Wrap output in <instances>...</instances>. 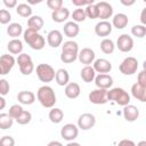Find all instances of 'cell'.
<instances>
[{
    "label": "cell",
    "instance_id": "d6986e66",
    "mask_svg": "<svg viewBox=\"0 0 146 146\" xmlns=\"http://www.w3.org/2000/svg\"><path fill=\"white\" fill-rule=\"evenodd\" d=\"M123 117L128 122H133L139 117V110L131 104L123 106Z\"/></svg>",
    "mask_w": 146,
    "mask_h": 146
},
{
    "label": "cell",
    "instance_id": "8992f818",
    "mask_svg": "<svg viewBox=\"0 0 146 146\" xmlns=\"http://www.w3.org/2000/svg\"><path fill=\"white\" fill-rule=\"evenodd\" d=\"M18 66H19V71L23 75H30L33 70H34V65L32 62V58L30 55L27 54H19L17 59H16Z\"/></svg>",
    "mask_w": 146,
    "mask_h": 146
},
{
    "label": "cell",
    "instance_id": "b9f144b4",
    "mask_svg": "<svg viewBox=\"0 0 146 146\" xmlns=\"http://www.w3.org/2000/svg\"><path fill=\"white\" fill-rule=\"evenodd\" d=\"M47 6L54 10H57L63 7V0H47Z\"/></svg>",
    "mask_w": 146,
    "mask_h": 146
},
{
    "label": "cell",
    "instance_id": "f35d334b",
    "mask_svg": "<svg viewBox=\"0 0 146 146\" xmlns=\"http://www.w3.org/2000/svg\"><path fill=\"white\" fill-rule=\"evenodd\" d=\"M23 111H24V110H23V107H22L21 105L15 104V105H11V106H10L8 114L10 115V117H11V119H15V120H16V119L22 114V112H23Z\"/></svg>",
    "mask_w": 146,
    "mask_h": 146
},
{
    "label": "cell",
    "instance_id": "816d5d0a",
    "mask_svg": "<svg viewBox=\"0 0 146 146\" xmlns=\"http://www.w3.org/2000/svg\"><path fill=\"white\" fill-rule=\"evenodd\" d=\"M121 3L124 5V6H131V5L135 3V0H131V1H129V2H127V1H124V0H121Z\"/></svg>",
    "mask_w": 146,
    "mask_h": 146
},
{
    "label": "cell",
    "instance_id": "6da1fadb",
    "mask_svg": "<svg viewBox=\"0 0 146 146\" xmlns=\"http://www.w3.org/2000/svg\"><path fill=\"white\" fill-rule=\"evenodd\" d=\"M36 98L39 103L46 108H52L56 104V95L51 87L42 86L36 91Z\"/></svg>",
    "mask_w": 146,
    "mask_h": 146
},
{
    "label": "cell",
    "instance_id": "681fc988",
    "mask_svg": "<svg viewBox=\"0 0 146 146\" xmlns=\"http://www.w3.org/2000/svg\"><path fill=\"white\" fill-rule=\"evenodd\" d=\"M47 146H64L60 141H57V140H52V141H50V143H48V145Z\"/></svg>",
    "mask_w": 146,
    "mask_h": 146
},
{
    "label": "cell",
    "instance_id": "484cf974",
    "mask_svg": "<svg viewBox=\"0 0 146 146\" xmlns=\"http://www.w3.org/2000/svg\"><path fill=\"white\" fill-rule=\"evenodd\" d=\"M43 24H44V22H43V19H42L41 16L34 15V16H31V17L27 19V26H29L27 29L33 30V31H35V32L40 31V30L43 27Z\"/></svg>",
    "mask_w": 146,
    "mask_h": 146
},
{
    "label": "cell",
    "instance_id": "9a60e30c",
    "mask_svg": "<svg viewBox=\"0 0 146 146\" xmlns=\"http://www.w3.org/2000/svg\"><path fill=\"white\" fill-rule=\"evenodd\" d=\"M95 56H96V55H95V51H94L91 48H83V49L80 50L79 54H78L79 60H80L82 64H84L86 66H88V65H90V64L94 63Z\"/></svg>",
    "mask_w": 146,
    "mask_h": 146
},
{
    "label": "cell",
    "instance_id": "74e56055",
    "mask_svg": "<svg viewBox=\"0 0 146 146\" xmlns=\"http://www.w3.org/2000/svg\"><path fill=\"white\" fill-rule=\"evenodd\" d=\"M31 120H32V114H31L29 111H23V112H22V114L16 119V122H17L18 124L24 125V124L30 123V122H31Z\"/></svg>",
    "mask_w": 146,
    "mask_h": 146
},
{
    "label": "cell",
    "instance_id": "e0dca14e",
    "mask_svg": "<svg viewBox=\"0 0 146 146\" xmlns=\"http://www.w3.org/2000/svg\"><path fill=\"white\" fill-rule=\"evenodd\" d=\"M47 42L51 48H57L63 42V34L58 30H51L47 35Z\"/></svg>",
    "mask_w": 146,
    "mask_h": 146
},
{
    "label": "cell",
    "instance_id": "44dd1931",
    "mask_svg": "<svg viewBox=\"0 0 146 146\" xmlns=\"http://www.w3.org/2000/svg\"><path fill=\"white\" fill-rule=\"evenodd\" d=\"M70 16V10L65 7H62L51 13V19L56 23H64Z\"/></svg>",
    "mask_w": 146,
    "mask_h": 146
},
{
    "label": "cell",
    "instance_id": "e575fe53",
    "mask_svg": "<svg viewBox=\"0 0 146 146\" xmlns=\"http://www.w3.org/2000/svg\"><path fill=\"white\" fill-rule=\"evenodd\" d=\"M84 13H86V17H88L90 19L98 18V10H97L96 3H91V5L87 6L86 9H84Z\"/></svg>",
    "mask_w": 146,
    "mask_h": 146
},
{
    "label": "cell",
    "instance_id": "277c9868",
    "mask_svg": "<svg viewBox=\"0 0 146 146\" xmlns=\"http://www.w3.org/2000/svg\"><path fill=\"white\" fill-rule=\"evenodd\" d=\"M107 99L113 100L121 106H125L130 103V95L123 88H112L107 90Z\"/></svg>",
    "mask_w": 146,
    "mask_h": 146
},
{
    "label": "cell",
    "instance_id": "d590c367",
    "mask_svg": "<svg viewBox=\"0 0 146 146\" xmlns=\"http://www.w3.org/2000/svg\"><path fill=\"white\" fill-rule=\"evenodd\" d=\"M72 18H73V22L74 23H80V22H83L87 17H86V13H84V9L83 8H76L75 10H73L72 13Z\"/></svg>",
    "mask_w": 146,
    "mask_h": 146
},
{
    "label": "cell",
    "instance_id": "11a10c76",
    "mask_svg": "<svg viewBox=\"0 0 146 146\" xmlns=\"http://www.w3.org/2000/svg\"><path fill=\"white\" fill-rule=\"evenodd\" d=\"M41 1H42V0H38V1H31V0H30L29 3H40Z\"/></svg>",
    "mask_w": 146,
    "mask_h": 146
},
{
    "label": "cell",
    "instance_id": "3957f363",
    "mask_svg": "<svg viewBox=\"0 0 146 146\" xmlns=\"http://www.w3.org/2000/svg\"><path fill=\"white\" fill-rule=\"evenodd\" d=\"M23 38H24V41L34 50H41L43 49L44 44H46V40L39 33V32H35L33 30H30V29H26L24 32H23Z\"/></svg>",
    "mask_w": 146,
    "mask_h": 146
},
{
    "label": "cell",
    "instance_id": "4fadbf2b",
    "mask_svg": "<svg viewBox=\"0 0 146 146\" xmlns=\"http://www.w3.org/2000/svg\"><path fill=\"white\" fill-rule=\"evenodd\" d=\"M97 10H98V18L102 21H106L107 18L112 17L113 15V7L106 2V1H99L96 3Z\"/></svg>",
    "mask_w": 146,
    "mask_h": 146
},
{
    "label": "cell",
    "instance_id": "ac0fdd59",
    "mask_svg": "<svg viewBox=\"0 0 146 146\" xmlns=\"http://www.w3.org/2000/svg\"><path fill=\"white\" fill-rule=\"evenodd\" d=\"M112 24L107 21H100L95 26V33L98 36H107L112 33Z\"/></svg>",
    "mask_w": 146,
    "mask_h": 146
},
{
    "label": "cell",
    "instance_id": "7bdbcfd3",
    "mask_svg": "<svg viewBox=\"0 0 146 146\" xmlns=\"http://www.w3.org/2000/svg\"><path fill=\"white\" fill-rule=\"evenodd\" d=\"M0 146H15V139L11 136H3L0 138Z\"/></svg>",
    "mask_w": 146,
    "mask_h": 146
},
{
    "label": "cell",
    "instance_id": "4dcf8cb0",
    "mask_svg": "<svg viewBox=\"0 0 146 146\" xmlns=\"http://www.w3.org/2000/svg\"><path fill=\"white\" fill-rule=\"evenodd\" d=\"M16 13L21 17H24V18L27 17V18H30L32 16V8L27 3H18L16 6Z\"/></svg>",
    "mask_w": 146,
    "mask_h": 146
},
{
    "label": "cell",
    "instance_id": "1f68e13d",
    "mask_svg": "<svg viewBox=\"0 0 146 146\" xmlns=\"http://www.w3.org/2000/svg\"><path fill=\"white\" fill-rule=\"evenodd\" d=\"M49 116V120L52 122V123H59L63 121L64 119V112L60 110V108H56V107H52L48 114Z\"/></svg>",
    "mask_w": 146,
    "mask_h": 146
},
{
    "label": "cell",
    "instance_id": "c3c4849f",
    "mask_svg": "<svg viewBox=\"0 0 146 146\" xmlns=\"http://www.w3.org/2000/svg\"><path fill=\"white\" fill-rule=\"evenodd\" d=\"M145 13H146V8H144V9H143V11H141V15H140V21H141V23H143V25H145V24H146V18H145Z\"/></svg>",
    "mask_w": 146,
    "mask_h": 146
},
{
    "label": "cell",
    "instance_id": "836d02e7",
    "mask_svg": "<svg viewBox=\"0 0 146 146\" xmlns=\"http://www.w3.org/2000/svg\"><path fill=\"white\" fill-rule=\"evenodd\" d=\"M14 119L10 117L8 113H0V129L7 130L13 127Z\"/></svg>",
    "mask_w": 146,
    "mask_h": 146
},
{
    "label": "cell",
    "instance_id": "ee69618b",
    "mask_svg": "<svg viewBox=\"0 0 146 146\" xmlns=\"http://www.w3.org/2000/svg\"><path fill=\"white\" fill-rule=\"evenodd\" d=\"M137 83L140 84L141 87H145V88H146V72H145V70H143V71H140V72L138 73Z\"/></svg>",
    "mask_w": 146,
    "mask_h": 146
},
{
    "label": "cell",
    "instance_id": "2e32d148",
    "mask_svg": "<svg viewBox=\"0 0 146 146\" xmlns=\"http://www.w3.org/2000/svg\"><path fill=\"white\" fill-rule=\"evenodd\" d=\"M95 84L98 89L107 90L113 84V78L110 74H98L95 76Z\"/></svg>",
    "mask_w": 146,
    "mask_h": 146
},
{
    "label": "cell",
    "instance_id": "9c48e42d",
    "mask_svg": "<svg viewBox=\"0 0 146 146\" xmlns=\"http://www.w3.org/2000/svg\"><path fill=\"white\" fill-rule=\"evenodd\" d=\"M89 102L92 103V104H96V105H103V104H106L108 102L107 99V90L105 89H95L92 90L89 96Z\"/></svg>",
    "mask_w": 146,
    "mask_h": 146
},
{
    "label": "cell",
    "instance_id": "8d00e7d4",
    "mask_svg": "<svg viewBox=\"0 0 146 146\" xmlns=\"http://www.w3.org/2000/svg\"><path fill=\"white\" fill-rule=\"evenodd\" d=\"M131 34L133 36L139 38V39L144 38L146 35V27H145V25H143V24H140V25H133L131 27Z\"/></svg>",
    "mask_w": 146,
    "mask_h": 146
},
{
    "label": "cell",
    "instance_id": "9f6ffc18",
    "mask_svg": "<svg viewBox=\"0 0 146 146\" xmlns=\"http://www.w3.org/2000/svg\"><path fill=\"white\" fill-rule=\"evenodd\" d=\"M1 74H2V73H1V70H0V75H1Z\"/></svg>",
    "mask_w": 146,
    "mask_h": 146
},
{
    "label": "cell",
    "instance_id": "5b68a950",
    "mask_svg": "<svg viewBox=\"0 0 146 146\" xmlns=\"http://www.w3.org/2000/svg\"><path fill=\"white\" fill-rule=\"evenodd\" d=\"M36 75L41 82H51L55 79V70L49 64H39L35 68Z\"/></svg>",
    "mask_w": 146,
    "mask_h": 146
},
{
    "label": "cell",
    "instance_id": "ffe728a7",
    "mask_svg": "<svg viewBox=\"0 0 146 146\" xmlns=\"http://www.w3.org/2000/svg\"><path fill=\"white\" fill-rule=\"evenodd\" d=\"M65 96L70 99H75L80 96V92H81V89H80V86L76 83V82H70L65 86Z\"/></svg>",
    "mask_w": 146,
    "mask_h": 146
},
{
    "label": "cell",
    "instance_id": "f5cc1de1",
    "mask_svg": "<svg viewBox=\"0 0 146 146\" xmlns=\"http://www.w3.org/2000/svg\"><path fill=\"white\" fill-rule=\"evenodd\" d=\"M66 146H81L79 143H75V141H68V144Z\"/></svg>",
    "mask_w": 146,
    "mask_h": 146
},
{
    "label": "cell",
    "instance_id": "5bb4252c",
    "mask_svg": "<svg viewBox=\"0 0 146 146\" xmlns=\"http://www.w3.org/2000/svg\"><path fill=\"white\" fill-rule=\"evenodd\" d=\"M92 68L95 70V72H98L99 74H107L112 70V63L105 58H98L94 60Z\"/></svg>",
    "mask_w": 146,
    "mask_h": 146
},
{
    "label": "cell",
    "instance_id": "7a4b0ae2",
    "mask_svg": "<svg viewBox=\"0 0 146 146\" xmlns=\"http://www.w3.org/2000/svg\"><path fill=\"white\" fill-rule=\"evenodd\" d=\"M79 54V46L75 41L68 40L65 41L62 46V54H60V60L65 64H71L78 58Z\"/></svg>",
    "mask_w": 146,
    "mask_h": 146
},
{
    "label": "cell",
    "instance_id": "ba28073f",
    "mask_svg": "<svg viewBox=\"0 0 146 146\" xmlns=\"http://www.w3.org/2000/svg\"><path fill=\"white\" fill-rule=\"evenodd\" d=\"M79 135V128L73 123L64 124L60 129V137L67 141H73Z\"/></svg>",
    "mask_w": 146,
    "mask_h": 146
},
{
    "label": "cell",
    "instance_id": "83f0119b",
    "mask_svg": "<svg viewBox=\"0 0 146 146\" xmlns=\"http://www.w3.org/2000/svg\"><path fill=\"white\" fill-rule=\"evenodd\" d=\"M55 80L58 86H66L70 81V74L65 68H59L55 73Z\"/></svg>",
    "mask_w": 146,
    "mask_h": 146
},
{
    "label": "cell",
    "instance_id": "d6a6232c",
    "mask_svg": "<svg viewBox=\"0 0 146 146\" xmlns=\"http://www.w3.org/2000/svg\"><path fill=\"white\" fill-rule=\"evenodd\" d=\"M114 49H115V44H114L113 40L107 39V38H105V39L102 40V42H100V50L104 54L110 55V54H112L114 51Z\"/></svg>",
    "mask_w": 146,
    "mask_h": 146
},
{
    "label": "cell",
    "instance_id": "8fae6325",
    "mask_svg": "<svg viewBox=\"0 0 146 146\" xmlns=\"http://www.w3.org/2000/svg\"><path fill=\"white\" fill-rule=\"evenodd\" d=\"M96 124V117L91 113H83L78 119V128L81 130H89Z\"/></svg>",
    "mask_w": 146,
    "mask_h": 146
},
{
    "label": "cell",
    "instance_id": "f6af8a7d",
    "mask_svg": "<svg viewBox=\"0 0 146 146\" xmlns=\"http://www.w3.org/2000/svg\"><path fill=\"white\" fill-rule=\"evenodd\" d=\"M72 3L74 6H76L78 8H82L83 6H89L91 3H94V0H72Z\"/></svg>",
    "mask_w": 146,
    "mask_h": 146
},
{
    "label": "cell",
    "instance_id": "603a6c76",
    "mask_svg": "<svg viewBox=\"0 0 146 146\" xmlns=\"http://www.w3.org/2000/svg\"><path fill=\"white\" fill-rule=\"evenodd\" d=\"M79 32H80V27H79V25H78L76 23H74L73 21H72V22H66V23L64 24V34H65L67 38H70V39L75 38V36L79 34Z\"/></svg>",
    "mask_w": 146,
    "mask_h": 146
},
{
    "label": "cell",
    "instance_id": "7c38bea8",
    "mask_svg": "<svg viewBox=\"0 0 146 146\" xmlns=\"http://www.w3.org/2000/svg\"><path fill=\"white\" fill-rule=\"evenodd\" d=\"M15 63H16V59L13 57V55L5 54V55L0 56V70H1L2 75L8 74L11 71V68L14 67Z\"/></svg>",
    "mask_w": 146,
    "mask_h": 146
},
{
    "label": "cell",
    "instance_id": "4316f807",
    "mask_svg": "<svg viewBox=\"0 0 146 146\" xmlns=\"http://www.w3.org/2000/svg\"><path fill=\"white\" fill-rule=\"evenodd\" d=\"M80 76H81V79H82L84 82L90 83V82H92V81L95 80L96 72H95V70L92 68V66L88 65V66H84V67L81 70Z\"/></svg>",
    "mask_w": 146,
    "mask_h": 146
},
{
    "label": "cell",
    "instance_id": "7dc6e473",
    "mask_svg": "<svg viewBox=\"0 0 146 146\" xmlns=\"http://www.w3.org/2000/svg\"><path fill=\"white\" fill-rule=\"evenodd\" d=\"M117 146H136V144L132 140H130V139H122L117 144Z\"/></svg>",
    "mask_w": 146,
    "mask_h": 146
},
{
    "label": "cell",
    "instance_id": "ab89813d",
    "mask_svg": "<svg viewBox=\"0 0 146 146\" xmlns=\"http://www.w3.org/2000/svg\"><path fill=\"white\" fill-rule=\"evenodd\" d=\"M11 19V15L7 9H0V24H8Z\"/></svg>",
    "mask_w": 146,
    "mask_h": 146
},
{
    "label": "cell",
    "instance_id": "db71d44e",
    "mask_svg": "<svg viewBox=\"0 0 146 146\" xmlns=\"http://www.w3.org/2000/svg\"><path fill=\"white\" fill-rule=\"evenodd\" d=\"M136 146H146V141H145V140H141V141H139Z\"/></svg>",
    "mask_w": 146,
    "mask_h": 146
},
{
    "label": "cell",
    "instance_id": "52a82bcc",
    "mask_svg": "<svg viewBox=\"0 0 146 146\" xmlns=\"http://www.w3.org/2000/svg\"><path fill=\"white\" fill-rule=\"evenodd\" d=\"M119 70L123 75H132V74H135L137 72V70H138V60H137V58H135L132 56L125 57L122 60V63L119 65Z\"/></svg>",
    "mask_w": 146,
    "mask_h": 146
},
{
    "label": "cell",
    "instance_id": "f546056e",
    "mask_svg": "<svg viewBox=\"0 0 146 146\" xmlns=\"http://www.w3.org/2000/svg\"><path fill=\"white\" fill-rule=\"evenodd\" d=\"M23 33V27L19 23H10L7 27V34L14 39H17Z\"/></svg>",
    "mask_w": 146,
    "mask_h": 146
},
{
    "label": "cell",
    "instance_id": "30bf717a",
    "mask_svg": "<svg viewBox=\"0 0 146 146\" xmlns=\"http://www.w3.org/2000/svg\"><path fill=\"white\" fill-rule=\"evenodd\" d=\"M116 47L122 52H129L133 48V39L129 34H121L116 40Z\"/></svg>",
    "mask_w": 146,
    "mask_h": 146
},
{
    "label": "cell",
    "instance_id": "f907efd6",
    "mask_svg": "<svg viewBox=\"0 0 146 146\" xmlns=\"http://www.w3.org/2000/svg\"><path fill=\"white\" fill-rule=\"evenodd\" d=\"M5 107H6V99L2 96H0V111L3 110Z\"/></svg>",
    "mask_w": 146,
    "mask_h": 146
},
{
    "label": "cell",
    "instance_id": "bcb514c9",
    "mask_svg": "<svg viewBox=\"0 0 146 146\" xmlns=\"http://www.w3.org/2000/svg\"><path fill=\"white\" fill-rule=\"evenodd\" d=\"M2 2L7 8H15L17 6V1L16 0H3Z\"/></svg>",
    "mask_w": 146,
    "mask_h": 146
},
{
    "label": "cell",
    "instance_id": "60d3db41",
    "mask_svg": "<svg viewBox=\"0 0 146 146\" xmlns=\"http://www.w3.org/2000/svg\"><path fill=\"white\" fill-rule=\"evenodd\" d=\"M9 89H10L9 82L6 79H0V96L3 97L6 95H8Z\"/></svg>",
    "mask_w": 146,
    "mask_h": 146
},
{
    "label": "cell",
    "instance_id": "f1b7e54d",
    "mask_svg": "<svg viewBox=\"0 0 146 146\" xmlns=\"http://www.w3.org/2000/svg\"><path fill=\"white\" fill-rule=\"evenodd\" d=\"M7 49L13 55H19L22 54V50H23V42L19 39H13L8 42Z\"/></svg>",
    "mask_w": 146,
    "mask_h": 146
},
{
    "label": "cell",
    "instance_id": "7402d4cb",
    "mask_svg": "<svg viewBox=\"0 0 146 146\" xmlns=\"http://www.w3.org/2000/svg\"><path fill=\"white\" fill-rule=\"evenodd\" d=\"M129 23V19H128V16L123 13H119L116 15H114L113 19H112V26H114L115 29L117 30H122L124 29Z\"/></svg>",
    "mask_w": 146,
    "mask_h": 146
},
{
    "label": "cell",
    "instance_id": "d4e9b609",
    "mask_svg": "<svg viewBox=\"0 0 146 146\" xmlns=\"http://www.w3.org/2000/svg\"><path fill=\"white\" fill-rule=\"evenodd\" d=\"M17 100H18L21 104L31 105V104H33V103L35 102V95H34L32 91L24 90V91L18 92V95H17Z\"/></svg>",
    "mask_w": 146,
    "mask_h": 146
},
{
    "label": "cell",
    "instance_id": "cb8c5ba5",
    "mask_svg": "<svg viewBox=\"0 0 146 146\" xmlns=\"http://www.w3.org/2000/svg\"><path fill=\"white\" fill-rule=\"evenodd\" d=\"M131 95L136 99H138L139 102H141V103L146 102V88L145 87H141L137 82L133 83L132 87H131Z\"/></svg>",
    "mask_w": 146,
    "mask_h": 146
}]
</instances>
